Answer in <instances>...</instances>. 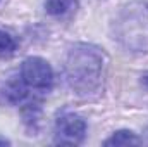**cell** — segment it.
<instances>
[{"label": "cell", "instance_id": "1", "mask_svg": "<svg viewBox=\"0 0 148 147\" xmlns=\"http://www.w3.org/2000/svg\"><path fill=\"white\" fill-rule=\"evenodd\" d=\"M103 73V54L100 49L77 43L67 54L66 61V78L69 87L81 97L97 94L102 87Z\"/></svg>", "mask_w": 148, "mask_h": 147}, {"label": "cell", "instance_id": "2", "mask_svg": "<svg viewBox=\"0 0 148 147\" xmlns=\"http://www.w3.org/2000/svg\"><path fill=\"white\" fill-rule=\"evenodd\" d=\"M21 78L33 90H50L53 85V69L41 57H28L23 61Z\"/></svg>", "mask_w": 148, "mask_h": 147}, {"label": "cell", "instance_id": "3", "mask_svg": "<svg viewBox=\"0 0 148 147\" xmlns=\"http://www.w3.org/2000/svg\"><path fill=\"white\" fill-rule=\"evenodd\" d=\"M86 135V121L83 116L66 112L60 114L55 121V144L60 146H77L84 140Z\"/></svg>", "mask_w": 148, "mask_h": 147}, {"label": "cell", "instance_id": "4", "mask_svg": "<svg viewBox=\"0 0 148 147\" xmlns=\"http://www.w3.org/2000/svg\"><path fill=\"white\" fill-rule=\"evenodd\" d=\"M76 9H77V0H47L45 2L47 14L55 16V17L69 16Z\"/></svg>", "mask_w": 148, "mask_h": 147}, {"label": "cell", "instance_id": "5", "mask_svg": "<svg viewBox=\"0 0 148 147\" xmlns=\"http://www.w3.org/2000/svg\"><path fill=\"white\" fill-rule=\"evenodd\" d=\"M141 144L140 137L131 132V130H117L115 133H112L110 137L103 142V146L107 147H121V146H138Z\"/></svg>", "mask_w": 148, "mask_h": 147}, {"label": "cell", "instance_id": "6", "mask_svg": "<svg viewBox=\"0 0 148 147\" xmlns=\"http://www.w3.org/2000/svg\"><path fill=\"white\" fill-rule=\"evenodd\" d=\"M26 88H28V85L23 81V78L21 80H10L5 85L3 94H5V97H7L9 102L17 104V102H21V101L26 99V95H28V90Z\"/></svg>", "mask_w": 148, "mask_h": 147}, {"label": "cell", "instance_id": "7", "mask_svg": "<svg viewBox=\"0 0 148 147\" xmlns=\"http://www.w3.org/2000/svg\"><path fill=\"white\" fill-rule=\"evenodd\" d=\"M16 50V40L0 30V57H9Z\"/></svg>", "mask_w": 148, "mask_h": 147}, {"label": "cell", "instance_id": "8", "mask_svg": "<svg viewBox=\"0 0 148 147\" xmlns=\"http://www.w3.org/2000/svg\"><path fill=\"white\" fill-rule=\"evenodd\" d=\"M141 85H143V87H147V88H148V73H145L143 76H141Z\"/></svg>", "mask_w": 148, "mask_h": 147}, {"label": "cell", "instance_id": "9", "mask_svg": "<svg viewBox=\"0 0 148 147\" xmlns=\"http://www.w3.org/2000/svg\"><path fill=\"white\" fill-rule=\"evenodd\" d=\"M0 146H10V142H9L7 139H3V137H0Z\"/></svg>", "mask_w": 148, "mask_h": 147}]
</instances>
